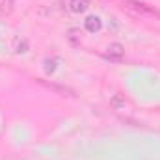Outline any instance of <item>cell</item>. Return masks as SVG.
Listing matches in <instances>:
<instances>
[{"mask_svg": "<svg viewBox=\"0 0 160 160\" xmlns=\"http://www.w3.org/2000/svg\"><path fill=\"white\" fill-rule=\"evenodd\" d=\"M69 8H71L73 13H84L89 8V0H71Z\"/></svg>", "mask_w": 160, "mask_h": 160, "instance_id": "obj_3", "label": "cell"}, {"mask_svg": "<svg viewBox=\"0 0 160 160\" xmlns=\"http://www.w3.org/2000/svg\"><path fill=\"white\" fill-rule=\"evenodd\" d=\"M123 54H125V48H123L121 43H112V45L106 48V56H108V58L119 60V58H123Z\"/></svg>", "mask_w": 160, "mask_h": 160, "instance_id": "obj_2", "label": "cell"}, {"mask_svg": "<svg viewBox=\"0 0 160 160\" xmlns=\"http://www.w3.org/2000/svg\"><path fill=\"white\" fill-rule=\"evenodd\" d=\"M15 6V0H2V9L4 11H11Z\"/></svg>", "mask_w": 160, "mask_h": 160, "instance_id": "obj_7", "label": "cell"}, {"mask_svg": "<svg viewBox=\"0 0 160 160\" xmlns=\"http://www.w3.org/2000/svg\"><path fill=\"white\" fill-rule=\"evenodd\" d=\"M125 8L130 13L138 15V17H158L157 9H153V8H149L143 2H138V0H125Z\"/></svg>", "mask_w": 160, "mask_h": 160, "instance_id": "obj_1", "label": "cell"}, {"mask_svg": "<svg viewBox=\"0 0 160 160\" xmlns=\"http://www.w3.org/2000/svg\"><path fill=\"white\" fill-rule=\"evenodd\" d=\"M101 19L99 17H88L86 19V28L89 30V32H99L101 30Z\"/></svg>", "mask_w": 160, "mask_h": 160, "instance_id": "obj_4", "label": "cell"}, {"mask_svg": "<svg viewBox=\"0 0 160 160\" xmlns=\"http://www.w3.org/2000/svg\"><path fill=\"white\" fill-rule=\"evenodd\" d=\"M50 89H54V91H58V93H62V95H75V91L73 89H69V88H63V86H56V84H47Z\"/></svg>", "mask_w": 160, "mask_h": 160, "instance_id": "obj_5", "label": "cell"}, {"mask_svg": "<svg viewBox=\"0 0 160 160\" xmlns=\"http://www.w3.org/2000/svg\"><path fill=\"white\" fill-rule=\"evenodd\" d=\"M28 50V41L26 39H15V52H26Z\"/></svg>", "mask_w": 160, "mask_h": 160, "instance_id": "obj_6", "label": "cell"}]
</instances>
